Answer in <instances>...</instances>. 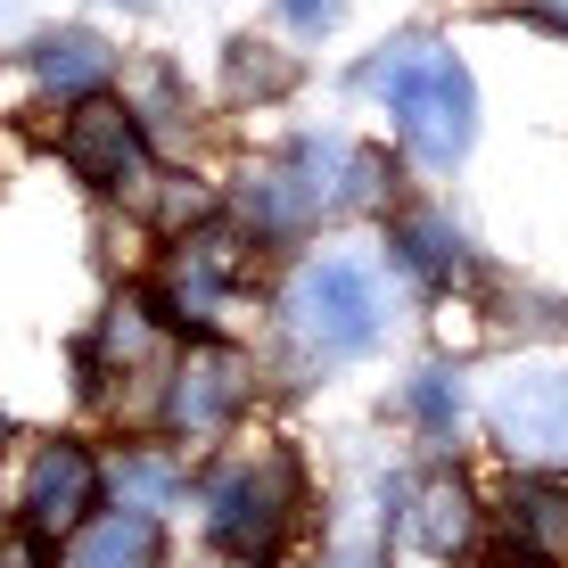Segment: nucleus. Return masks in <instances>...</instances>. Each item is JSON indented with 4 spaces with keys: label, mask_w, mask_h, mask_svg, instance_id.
<instances>
[{
    "label": "nucleus",
    "mask_w": 568,
    "mask_h": 568,
    "mask_svg": "<svg viewBox=\"0 0 568 568\" xmlns=\"http://www.w3.org/2000/svg\"><path fill=\"white\" fill-rule=\"evenodd\" d=\"M355 83L387 108V124H396L413 165L454 173L478 149V74L462 67V50L428 42V33H396V42H379L363 58Z\"/></svg>",
    "instance_id": "f03ea898"
},
{
    "label": "nucleus",
    "mask_w": 568,
    "mask_h": 568,
    "mask_svg": "<svg viewBox=\"0 0 568 568\" xmlns=\"http://www.w3.org/2000/svg\"><path fill=\"white\" fill-rule=\"evenodd\" d=\"M322 568H379V552H338V560H322Z\"/></svg>",
    "instance_id": "5701e85b"
},
{
    "label": "nucleus",
    "mask_w": 568,
    "mask_h": 568,
    "mask_svg": "<svg viewBox=\"0 0 568 568\" xmlns=\"http://www.w3.org/2000/svg\"><path fill=\"white\" fill-rule=\"evenodd\" d=\"M100 503H108V462L83 437H42L26 454V478H17V527L26 536L67 544Z\"/></svg>",
    "instance_id": "9d476101"
},
{
    "label": "nucleus",
    "mask_w": 568,
    "mask_h": 568,
    "mask_svg": "<svg viewBox=\"0 0 568 568\" xmlns=\"http://www.w3.org/2000/svg\"><path fill=\"white\" fill-rule=\"evenodd\" d=\"M404 420L420 428L428 445H462V420H469V379L454 363H420L413 379H404Z\"/></svg>",
    "instance_id": "a211bd4d"
},
{
    "label": "nucleus",
    "mask_w": 568,
    "mask_h": 568,
    "mask_svg": "<svg viewBox=\"0 0 568 568\" xmlns=\"http://www.w3.org/2000/svg\"><path fill=\"white\" fill-rule=\"evenodd\" d=\"M42 552H50V544H42V536H26V527H17V536H0V568H50Z\"/></svg>",
    "instance_id": "412c9836"
},
{
    "label": "nucleus",
    "mask_w": 568,
    "mask_h": 568,
    "mask_svg": "<svg viewBox=\"0 0 568 568\" xmlns=\"http://www.w3.org/2000/svg\"><path fill=\"white\" fill-rule=\"evenodd\" d=\"M0 428H9V413H0Z\"/></svg>",
    "instance_id": "393cba45"
},
{
    "label": "nucleus",
    "mask_w": 568,
    "mask_h": 568,
    "mask_svg": "<svg viewBox=\"0 0 568 568\" xmlns=\"http://www.w3.org/2000/svg\"><path fill=\"white\" fill-rule=\"evenodd\" d=\"M272 9H281V26H288V33L322 42V33L338 26V17H346V0H272Z\"/></svg>",
    "instance_id": "aec40b11"
},
{
    "label": "nucleus",
    "mask_w": 568,
    "mask_h": 568,
    "mask_svg": "<svg viewBox=\"0 0 568 568\" xmlns=\"http://www.w3.org/2000/svg\"><path fill=\"white\" fill-rule=\"evenodd\" d=\"M0 9H9V0H0Z\"/></svg>",
    "instance_id": "a878e982"
},
{
    "label": "nucleus",
    "mask_w": 568,
    "mask_h": 568,
    "mask_svg": "<svg viewBox=\"0 0 568 568\" xmlns=\"http://www.w3.org/2000/svg\"><path fill=\"white\" fill-rule=\"evenodd\" d=\"M396 527H404V544H413V552H428V560H454V552H469V544L486 536V503L469 495V486L454 478V469H428L420 486H396Z\"/></svg>",
    "instance_id": "ddd939ff"
},
{
    "label": "nucleus",
    "mask_w": 568,
    "mask_h": 568,
    "mask_svg": "<svg viewBox=\"0 0 568 568\" xmlns=\"http://www.w3.org/2000/svg\"><path fill=\"white\" fill-rule=\"evenodd\" d=\"M387 264H396L404 281H420L428 297H462V288H478V272H486L478 247H469V231L445 206H428V199L387 206Z\"/></svg>",
    "instance_id": "9b49d317"
},
{
    "label": "nucleus",
    "mask_w": 568,
    "mask_h": 568,
    "mask_svg": "<svg viewBox=\"0 0 568 568\" xmlns=\"http://www.w3.org/2000/svg\"><path fill=\"white\" fill-rule=\"evenodd\" d=\"M519 17H536V26L568 50V0H519Z\"/></svg>",
    "instance_id": "4be33fe9"
},
{
    "label": "nucleus",
    "mask_w": 568,
    "mask_h": 568,
    "mask_svg": "<svg viewBox=\"0 0 568 568\" xmlns=\"http://www.w3.org/2000/svg\"><path fill=\"white\" fill-rule=\"evenodd\" d=\"M313 519V478L288 445H231L223 462L199 478V527L214 544V560L231 568H281L288 544Z\"/></svg>",
    "instance_id": "7ed1b4c3"
},
{
    "label": "nucleus",
    "mask_w": 568,
    "mask_h": 568,
    "mask_svg": "<svg viewBox=\"0 0 568 568\" xmlns=\"http://www.w3.org/2000/svg\"><path fill=\"white\" fill-rule=\"evenodd\" d=\"M50 568H165V519L141 511V503H100L58 544Z\"/></svg>",
    "instance_id": "2eb2a0df"
},
{
    "label": "nucleus",
    "mask_w": 568,
    "mask_h": 568,
    "mask_svg": "<svg viewBox=\"0 0 568 568\" xmlns=\"http://www.w3.org/2000/svg\"><path fill=\"white\" fill-rule=\"evenodd\" d=\"M486 437L511 469H560L568 462V355H519L486 387Z\"/></svg>",
    "instance_id": "6e6552de"
},
{
    "label": "nucleus",
    "mask_w": 568,
    "mask_h": 568,
    "mask_svg": "<svg viewBox=\"0 0 568 568\" xmlns=\"http://www.w3.org/2000/svg\"><path fill=\"white\" fill-rule=\"evenodd\" d=\"M495 527H503V552L560 568L568 560V462L560 469H511V486L495 503Z\"/></svg>",
    "instance_id": "f8f14e48"
},
{
    "label": "nucleus",
    "mask_w": 568,
    "mask_h": 568,
    "mask_svg": "<svg viewBox=\"0 0 568 568\" xmlns=\"http://www.w3.org/2000/svg\"><path fill=\"white\" fill-rule=\"evenodd\" d=\"M26 74H33L42 100L74 108V100L115 91V50H108V33H91V26H42L26 42Z\"/></svg>",
    "instance_id": "4468645a"
},
{
    "label": "nucleus",
    "mask_w": 568,
    "mask_h": 568,
    "mask_svg": "<svg viewBox=\"0 0 568 568\" xmlns=\"http://www.w3.org/2000/svg\"><path fill=\"white\" fill-rule=\"evenodd\" d=\"M173 329L156 313L149 288H124V297L100 305L91 338L74 346V371H83V396L91 404H132V387H165V363H173Z\"/></svg>",
    "instance_id": "1a4fd4ad"
},
{
    "label": "nucleus",
    "mask_w": 568,
    "mask_h": 568,
    "mask_svg": "<svg viewBox=\"0 0 568 568\" xmlns=\"http://www.w3.org/2000/svg\"><path fill=\"white\" fill-rule=\"evenodd\" d=\"M108 495H115V503H141V511L165 519L173 503L190 495V462H182V445H124V454L108 462Z\"/></svg>",
    "instance_id": "f3484780"
},
{
    "label": "nucleus",
    "mask_w": 568,
    "mask_h": 568,
    "mask_svg": "<svg viewBox=\"0 0 568 568\" xmlns=\"http://www.w3.org/2000/svg\"><path fill=\"white\" fill-rule=\"evenodd\" d=\"M156 149L149 124L132 115L124 91H100V100H74L58 115V165L91 190V199H149L156 190Z\"/></svg>",
    "instance_id": "0eeeda50"
},
{
    "label": "nucleus",
    "mask_w": 568,
    "mask_h": 568,
    "mask_svg": "<svg viewBox=\"0 0 568 568\" xmlns=\"http://www.w3.org/2000/svg\"><path fill=\"white\" fill-rule=\"evenodd\" d=\"M124 100H132V115L149 124L156 149H190V141H199V100L182 91V74H173L165 58H149V67L124 74Z\"/></svg>",
    "instance_id": "dca6fc26"
},
{
    "label": "nucleus",
    "mask_w": 568,
    "mask_h": 568,
    "mask_svg": "<svg viewBox=\"0 0 568 568\" xmlns=\"http://www.w3.org/2000/svg\"><path fill=\"white\" fill-rule=\"evenodd\" d=\"M387 313H396V305H387L379 264L355 256V247H322V256H305L297 272H288V288H281V329H288V346H297L313 371L379 355Z\"/></svg>",
    "instance_id": "20e7f679"
},
{
    "label": "nucleus",
    "mask_w": 568,
    "mask_h": 568,
    "mask_svg": "<svg viewBox=\"0 0 568 568\" xmlns=\"http://www.w3.org/2000/svg\"><path fill=\"white\" fill-rule=\"evenodd\" d=\"M247 272H256V240L231 214H199L165 240V256L149 272V297L165 313V329L182 338H223L247 305Z\"/></svg>",
    "instance_id": "39448f33"
},
{
    "label": "nucleus",
    "mask_w": 568,
    "mask_h": 568,
    "mask_svg": "<svg viewBox=\"0 0 568 568\" xmlns=\"http://www.w3.org/2000/svg\"><path fill=\"white\" fill-rule=\"evenodd\" d=\"M247 404H256V363L231 338H190V346H173V363H165L156 428H165L182 454H214V445L240 437Z\"/></svg>",
    "instance_id": "423d86ee"
},
{
    "label": "nucleus",
    "mask_w": 568,
    "mask_h": 568,
    "mask_svg": "<svg viewBox=\"0 0 568 568\" xmlns=\"http://www.w3.org/2000/svg\"><path fill=\"white\" fill-rule=\"evenodd\" d=\"M223 91L231 100H288V91H297V58L256 42V33H240V42L223 50Z\"/></svg>",
    "instance_id": "6ab92c4d"
},
{
    "label": "nucleus",
    "mask_w": 568,
    "mask_h": 568,
    "mask_svg": "<svg viewBox=\"0 0 568 568\" xmlns=\"http://www.w3.org/2000/svg\"><path fill=\"white\" fill-rule=\"evenodd\" d=\"M387 190H396V173H387V156L371 141H355V132H297V141H281L231 182V223L256 247H288V240H313L329 223H355V214L387 206Z\"/></svg>",
    "instance_id": "f257e3e1"
},
{
    "label": "nucleus",
    "mask_w": 568,
    "mask_h": 568,
    "mask_svg": "<svg viewBox=\"0 0 568 568\" xmlns=\"http://www.w3.org/2000/svg\"><path fill=\"white\" fill-rule=\"evenodd\" d=\"M124 9H149V0H124Z\"/></svg>",
    "instance_id": "b1692460"
}]
</instances>
